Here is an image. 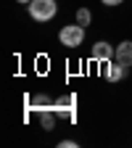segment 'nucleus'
I'll list each match as a JSON object with an SVG mask.
<instances>
[{"label": "nucleus", "instance_id": "1", "mask_svg": "<svg viewBox=\"0 0 132 148\" xmlns=\"http://www.w3.org/2000/svg\"><path fill=\"white\" fill-rule=\"evenodd\" d=\"M27 8H29V16L34 21H50L58 13V3L55 0H32Z\"/></svg>", "mask_w": 132, "mask_h": 148}, {"label": "nucleus", "instance_id": "2", "mask_svg": "<svg viewBox=\"0 0 132 148\" xmlns=\"http://www.w3.org/2000/svg\"><path fill=\"white\" fill-rule=\"evenodd\" d=\"M58 40H61V45H66V48H79V45L85 42V27H82V24H69V27H64V29L58 32Z\"/></svg>", "mask_w": 132, "mask_h": 148}, {"label": "nucleus", "instance_id": "3", "mask_svg": "<svg viewBox=\"0 0 132 148\" xmlns=\"http://www.w3.org/2000/svg\"><path fill=\"white\" fill-rule=\"evenodd\" d=\"M55 114L58 116H66L69 122H74L77 119V114H74V95H61L58 101H55Z\"/></svg>", "mask_w": 132, "mask_h": 148}, {"label": "nucleus", "instance_id": "4", "mask_svg": "<svg viewBox=\"0 0 132 148\" xmlns=\"http://www.w3.org/2000/svg\"><path fill=\"white\" fill-rule=\"evenodd\" d=\"M114 53H116V48H114V45H108V42H103V40H98L95 45H92V58L101 61V64L114 61Z\"/></svg>", "mask_w": 132, "mask_h": 148}, {"label": "nucleus", "instance_id": "5", "mask_svg": "<svg viewBox=\"0 0 132 148\" xmlns=\"http://www.w3.org/2000/svg\"><path fill=\"white\" fill-rule=\"evenodd\" d=\"M127 71H129V66H124V64H119V61H108V64H106V71H103V77H106L108 82H119V79L127 77Z\"/></svg>", "mask_w": 132, "mask_h": 148}, {"label": "nucleus", "instance_id": "6", "mask_svg": "<svg viewBox=\"0 0 132 148\" xmlns=\"http://www.w3.org/2000/svg\"><path fill=\"white\" fill-rule=\"evenodd\" d=\"M114 61H119V64H124V66H132V40H122V42L116 45Z\"/></svg>", "mask_w": 132, "mask_h": 148}, {"label": "nucleus", "instance_id": "7", "mask_svg": "<svg viewBox=\"0 0 132 148\" xmlns=\"http://www.w3.org/2000/svg\"><path fill=\"white\" fill-rule=\"evenodd\" d=\"M37 116H40V124H42V130H55V108L53 106H48V108H37Z\"/></svg>", "mask_w": 132, "mask_h": 148}, {"label": "nucleus", "instance_id": "8", "mask_svg": "<svg viewBox=\"0 0 132 148\" xmlns=\"http://www.w3.org/2000/svg\"><path fill=\"white\" fill-rule=\"evenodd\" d=\"M90 21H92V13H90V8H79V11H77V24L87 27Z\"/></svg>", "mask_w": 132, "mask_h": 148}, {"label": "nucleus", "instance_id": "9", "mask_svg": "<svg viewBox=\"0 0 132 148\" xmlns=\"http://www.w3.org/2000/svg\"><path fill=\"white\" fill-rule=\"evenodd\" d=\"M48 106H55V103H50V98L48 95H34V108H48Z\"/></svg>", "mask_w": 132, "mask_h": 148}, {"label": "nucleus", "instance_id": "10", "mask_svg": "<svg viewBox=\"0 0 132 148\" xmlns=\"http://www.w3.org/2000/svg\"><path fill=\"white\" fill-rule=\"evenodd\" d=\"M101 3H103V5H122L124 0H101Z\"/></svg>", "mask_w": 132, "mask_h": 148}, {"label": "nucleus", "instance_id": "11", "mask_svg": "<svg viewBox=\"0 0 132 148\" xmlns=\"http://www.w3.org/2000/svg\"><path fill=\"white\" fill-rule=\"evenodd\" d=\"M58 145H61V148H74V145H77V143H74V140H61Z\"/></svg>", "mask_w": 132, "mask_h": 148}, {"label": "nucleus", "instance_id": "12", "mask_svg": "<svg viewBox=\"0 0 132 148\" xmlns=\"http://www.w3.org/2000/svg\"><path fill=\"white\" fill-rule=\"evenodd\" d=\"M16 3H21V5H29V3H32V0H16Z\"/></svg>", "mask_w": 132, "mask_h": 148}]
</instances>
